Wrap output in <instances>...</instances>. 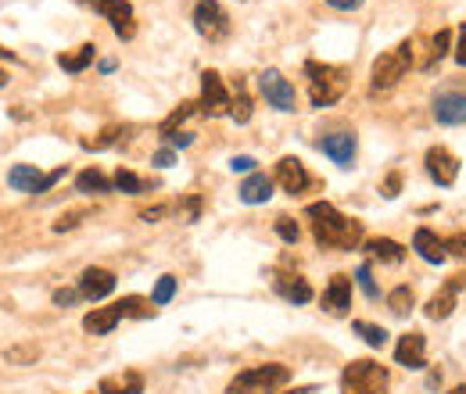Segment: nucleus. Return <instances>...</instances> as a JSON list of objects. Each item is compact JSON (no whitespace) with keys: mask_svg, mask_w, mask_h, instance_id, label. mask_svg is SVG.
Here are the masks:
<instances>
[{"mask_svg":"<svg viewBox=\"0 0 466 394\" xmlns=\"http://www.w3.org/2000/svg\"><path fill=\"white\" fill-rule=\"evenodd\" d=\"M305 219L312 223V237H316L320 248L355 251V248H362V240H366L362 223L341 216L330 201H316V205H309V209H305Z\"/></svg>","mask_w":466,"mask_h":394,"instance_id":"nucleus-1","label":"nucleus"},{"mask_svg":"<svg viewBox=\"0 0 466 394\" xmlns=\"http://www.w3.org/2000/svg\"><path fill=\"white\" fill-rule=\"evenodd\" d=\"M305 75H309V97L312 108H330L334 101H341L348 90V72L341 65H327V61H305Z\"/></svg>","mask_w":466,"mask_h":394,"instance_id":"nucleus-2","label":"nucleus"},{"mask_svg":"<svg viewBox=\"0 0 466 394\" xmlns=\"http://www.w3.org/2000/svg\"><path fill=\"white\" fill-rule=\"evenodd\" d=\"M388 369L373 359H351L341 373V394H388Z\"/></svg>","mask_w":466,"mask_h":394,"instance_id":"nucleus-3","label":"nucleus"},{"mask_svg":"<svg viewBox=\"0 0 466 394\" xmlns=\"http://www.w3.org/2000/svg\"><path fill=\"white\" fill-rule=\"evenodd\" d=\"M291 380V369L280 362H265V366H251L244 373H237L226 387V394H272L276 387H284Z\"/></svg>","mask_w":466,"mask_h":394,"instance_id":"nucleus-4","label":"nucleus"},{"mask_svg":"<svg viewBox=\"0 0 466 394\" xmlns=\"http://www.w3.org/2000/svg\"><path fill=\"white\" fill-rule=\"evenodd\" d=\"M413 65V40L399 43L395 51H384L377 61H373V90H388L395 86Z\"/></svg>","mask_w":466,"mask_h":394,"instance_id":"nucleus-5","label":"nucleus"},{"mask_svg":"<svg viewBox=\"0 0 466 394\" xmlns=\"http://www.w3.org/2000/svg\"><path fill=\"white\" fill-rule=\"evenodd\" d=\"M194 29L209 43H219V40L230 36V15L223 12L219 0H198V4H194Z\"/></svg>","mask_w":466,"mask_h":394,"instance_id":"nucleus-6","label":"nucleus"},{"mask_svg":"<svg viewBox=\"0 0 466 394\" xmlns=\"http://www.w3.org/2000/svg\"><path fill=\"white\" fill-rule=\"evenodd\" d=\"M83 4H86V8H93L98 15H105V19L112 22L115 36L133 40L137 22H133V4H130V0H83Z\"/></svg>","mask_w":466,"mask_h":394,"instance_id":"nucleus-7","label":"nucleus"},{"mask_svg":"<svg viewBox=\"0 0 466 394\" xmlns=\"http://www.w3.org/2000/svg\"><path fill=\"white\" fill-rule=\"evenodd\" d=\"M230 101H233V93L223 86V75L219 72H205L201 75V115L209 119H219V115H230Z\"/></svg>","mask_w":466,"mask_h":394,"instance_id":"nucleus-8","label":"nucleus"},{"mask_svg":"<svg viewBox=\"0 0 466 394\" xmlns=\"http://www.w3.org/2000/svg\"><path fill=\"white\" fill-rule=\"evenodd\" d=\"M258 90H262V97L276 108V112H295V105H298V97H295V86L280 75L276 68H265L262 75H258Z\"/></svg>","mask_w":466,"mask_h":394,"instance_id":"nucleus-9","label":"nucleus"},{"mask_svg":"<svg viewBox=\"0 0 466 394\" xmlns=\"http://www.w3.org/2000/svg\"><path fill=\"white\" fill-rule=\"evenodd\" d=\"M112 290H115V272H108V269H101V265L83 269V276H79V294H83L86 302H101V298H108Z\"/></svg>","mask_w":466,"mask_h":394,"instance_id":"nucleus-10","label":"nucleus"},{"mask_svg":"<svg viewBox=\"0 0 466 394\" xmlns=\"http://www.w3.org/2000/svg\"><path fill=\"white\" fill-rule=\"evenodd\" d=\"M434 119L441 126H462L466 122V93H455V90H441L434 97Z\"/></svg>","mask_w":466,"mask_h":394,"instance_id":"nucleus-11","label":"nucleus"},{"mask_svg":"<svg viewBox=\"0 0 466 394\" xmlns=\"http://www.w3.org/2000/svg\"><path fill=\"white\" fill-rule=\"evenodd\" d=\"M423 165H427V176L438 186H452L455 176H459V162H455V154L448 147H430L427 158H423Z\"/></svg>","mask_w":466,"mask_h":394,"instance_id":"nucleus-12","label":"nucleus"},{"mask_svg":"<svg viewBox=\"0 0 466 394\" xmlns=\"http://www.w3.org/2000/svg\"><path fill=\"white\" fill-rule=\"evenodd\" d=\"M276 183L284 186L288 193H302L309 186V169L302 165V158H280L276 162Z\"/></svg>","mask_w":466,"mask_h":394,"instance_id":"nucleus-13","label":"nucleus"},{"mask_svg":"<svg viewBox=\"0 0 466 394\" xmlns=\"http://www.w3.org/2000/svg\"><path fill=\"white\" fill-rule=\"evenodd\" d=\"M323 309L334 312V316H344V312L351 309V276L337 272V276L330 280V287L323 290Z\"/></svg>","mask_w":466,"mask_h":394,"instance_id":"nucleus-14","label":"nucleus"},{"mask_svg":"<svg viewBox=\"0 0 466 394\" xmlns=\"http://www.w3.org/2000/svg\"><path fill=\"white\" fill-rule=\"evenodd\" d=\"M395 359H399V366H406V369H423V366H427V341H423V334H406V337H399Z\"/></svg>","mask_w":466,"mask_h":394,"instance_id":"nucleus-15","label":"nucleus"},{"mask_svg":"<svg viewBox=\"0 0 466 394\" xmlns=\"http://www.w3.org/2000/svg\"><path fill=\"white\" fill-rule=\"evenodd\" d=\"M413 251H416L423 262H430V265H441V262L448 258L445 240H441L434 230H427V226H420V230L413 233Z\"/></svg>","mask_w":466,"mask_h":394,"instance_id":"nucleus-16","label":"nucleus"},{"mask_svg":"<svg viewBox=\"0 0 466 394\" xmlns=\"http://www.w3.org/2000/svg\"><path fill=\"white\" fill-rule=\"evenodd\" d=\"M320 151L330 162H337V165H351V158H355V137L351 133H330V137L320 140Z\"/></svg>","mask_w":466,"mask_h":394,"instance_id":"nucleus-17","label":"nucleus"},{"mask_svg":"<svg viewBox=\"0 0 466 394\" xmlns=\"http://www.w3.org/2000/svg\"><path fill=\"white\" fill-rule=\"evenodd\" d=\"M241 201L244 205H265L269 197H272V179L265 176V172H251L244 183H241Z\"/></svg>","mask_w":466,"mask_h":394,"instance_id":"nucleus-18","label":"nucleus"},{"mask_svg":"<svg viewBox=\"0 0 466 394\" xmlns=\"http://www.w3.org/2000/svg\"><path fill=\"white\" fill-rule=\"evenodd\" d=\"M276 294L280 298H288L291 305H309L312 302V287H309V280H302V276H276Z\"/></svg>","mask_w":466,"mask_h":394,"instance_id":"nucleus-19","label":"nucleus"},{"mask_svg":"<svg viewBox=\"0 0 466 394\" xmlns=\"http://www.w3.org/2000/svg\"><path fill=\"white\" fill-rule=\"evenodd\" d=\"M362 251H366L369 258H377V262H388V265H399V262L406 258V248H402L399 240H388V237H369V240H362Z\"/></svg>","mask_w":466,"mask_h":394,"instance_id":"nucleus-20","label":"nucleus"},{"mask_svg":"<svg viewBox=\"0 0 466 394\" xmlns=\"http://www.w3.org/2000/svg\"><path fill=\"white\" fill-rule=\"evenodd\" d=\"M119 309L115 305H108V309H93V312H86V319H83V330L86 334H93V337H101V334H112L115 327H119Z\"/></svg>","mask_w":466,"mask_h":394,"instance_id":"nucleus-21","label":"nucleus"},{"mask_svg":"<svg viewBox=\"0 0 466 394\" xmlns=\"http://www.w3.org/2000/svg\"><path fill=\"white\" fill-rule=\"evenodd\" d=\"M98 394H144V376L140 373H119V376H105Z\"/></svg>","mask_w":466,"mask_h":394,"instance_id":"nucleus-22","label":"nucleus"},{"mask_svg":"<svg viewBox=\"0 0 466 394\" xmlns=\"http://www.w3.org/2000/svg\"><path fill=\"white\" fill-rule=\"evenodd\" d=\"M455 294H459V290H452V287L445 283V287L434 294V298L427 302V309H423V312H427V319H434V323H438V319H448V316H452V309H455Z\"/></svg>","mask_w":466,"mask_h":394,"instance_id":"nucleus-23","label":"nucleus"},{"mask_svg":"<svg viewBox=\"0 0 466 394\" xmlns=\"http://www.w3.org/2000/svg\"><path fill=\"white\" fill-rule=\"evenodd\" d=\"M40 169L36 165H15L12 172H8V186L12 190H22V193H36V186H40Z\"/></svg>","mask_w":466,"mask_h":394,"instance_id":"nucleus-24","label":"nucleus"},{"mask_svg":"<svg viewBox=\"0 0 466 394\" xmlns=\"http://www.w3.org/2000/svg\"><path fill=\"white\" fill-rule=\"evenodd\" d=\"M115 183L105 176V172H98V169H86V172H79L75 176V190L79 193H108Z\"/></svg>","mask_w":466,"mask_h":394,"instance_id":"nucleus-25","label":"nucleus"},{"mask_svg":"<svg viewBox=\"0 0 466 394\" xmlns=\"http://www.w3.org/2000/svg\"><path fill=\"white\" fill-rule=\"evenodd\" d=\"M93 54H98V47H93V43H83V47H75L72 54H58V65H61L65 72H83V68L93 61Z\"/></svg>","mask_w":466,"mask_h":394,"instance_id":"nucleus-26","label":"nucleus"},{"mask_svg":"<svg viewBox=\"0 0 466 394\" xmlns=\"http://www.w3.org/2000/svg\"><path fill=\"white\" fill-rule=\"evenodd\" d=\"M154 302H147V298H137V294H130V298H122V302H115V309H119V316L126 319V316H133V319H147V316H154V309H151Z\"/></svg>","mask_w":466,"mask_h":394,"instance_id":"nucleus-27","label":"nucleus"},{"mask_svg":"<svg viewBox=\"0 0 466 394\" xmlns=\"http://www.w3.org/2000/svg\"><path fill=\"white\" fill-rule=\"evenodd\" d=\"M351 330L369 344V348H384L388 344V330L384 327H377V323H366V319H355L351 323Z\"/></svg>","mask_w":466,"mask_h":394,"instance_id":"nucleus-28","label":"nucleus"},{"mask_svg":"<svg viewBox=\"0 0 466 394\" xmlns=\"http://www.w3.org/2000/svg\"><path fill=\"white\" fill-rule=\"evenodd\" d=\"M413 305H416V294H413V287H406V283L388 294V309H391L395 316H406Z\"/></svg>","mask_w":466,"mask_h":394,"instance_id":"nucleus-29","label":"nucleus"},{"mask_svg":"<svg viewBox=\"0 0 466 394\" xmlns=\"http://www.w3.org/2000/svg\"><path fill=\"white\" fill-rule=\"evenodd\" d=\"M194 108H198L194 101H183V105H179V108H176V112H172V115H169V119H165V122L158 126L162 140H165V137H172V133H176V126H183L186 119H191V115H194Z\"/></svg>","mask_w":466,"mask_h":394,"instance_id":"nucleus-30","label":"nucleus"},{"mask_svg":"<svg viewBox=\"0 0 466 394\" xmlns=\"http://www.w3.org/2000/svg\"><path fill=\"white\" fill-rule=\"evenodd\" d=\"M230 119H233V122H241V126L251 119V97L244 93V86H241V83H237L233 101H230Z\"/></svg>","mask_w":466,"mask_h":394,"instance_id":"nucleus-31","label":"nucleus"},{"mask_svg":"<svg viewBox=\"0 0 466 394\" xmlns=\"http://www.w3.org/2000/svg\"><path fill=\"white\" fill-rule=\"evenodd\" d=\"M448 51H452V33H448V29H441V33L430 40V58H427V65H423V68H434V65H438Z\"/></svg>","mask_w":466,"mask_h":394,"instance_id":"nucleus-32","label":"nucleus"},{"mask_svg":"<svg viewBox=\"0 0 466 394\" xmlns=\"http://www.w3.org/2000/svg\"><path fill=\"white\" fill-rule=\"evenodd\" d=\"M176 283H179L176 276H162V280L154 283V290H151V302H154V305H169L172 294H176Z\"/></svg>","mask_w":466,"mask_h":394,"instance_id":"nucleus-33","label":"nucleus"},{"mask_svg":"<svg viewBox=\"0 0 466 394\" xmlns=\"http://www.w3.org/2000/svg\"><path fill=\"white\" fill-rule=\"evenodd\" d=\"M355 280H359V287H362V294H366L369 302H377V298H381L377 283H373V269H369V262H362V265L355 269Z\"/></svg>","mask_w":466,"mask_h":394,"instance_id":"nucleus-34","label":"nucleus"},{"mask_svg":"<svg viewBox=\"0 0 466 394\" xmlns=\"http://www.w3.org/2000/svg\"><path fill=\"white\" fill-rule=\"evenodd\" d=\"M112 183H115V186H119V190H122V193H140V190H147V183H144V179H140V176H133V172H130V169H119V172H115V179H112Z\"/></svg>","mask_w":466,"mask_h":394,"instance_id":"nucleus-35","label":"nucleus"},{"mask_svg":"<svg viewBox=\"0 0 466 394\" xmlns=\"http://www.w3.org/2000/svg\"><path fill=\"white\" fill-rule=\"evenodd\" d=\"M276 233H280V240H284V244H298V237H302L298 223L288 219V216H280V219H276Z\"/></svg>","mask_w":466,"mask_h":394,"instance_id":"nucleus-36","label":"nucleus"},{"mask_svg":"<svg viewBox=\"0 0 466 394\" xmlns=\"http://www.w3.org/2000/svg\"><path fill=\"white\" fill-rule=\"evenodd\" d=\"M115 133H119V126H108V130H105L98 140H83V147H86V151H101V147H112V144H115Z\"/></svg>","mask_w":466,"mask_h":394,"instance_id":"nucleus-37","label":"nucleus"},{"mask_svg":"<svg viewBox=\"0 0 466 394\" xmlns=\"http://www.w3.org/2000/svg\"><path fill=\"white\" fill-rule=\"evenodd\" d=\"M36 355H40L36 344H19V348L8 351V362H29V359H36Z\"/></svg>","mask_w":466,"mask_h":394,"instance_id":"nucleus-38","label":"nucleus"},{"mask_svg":"<svg viewBox=\"0 0 466 394\" xmlns=\"http://www.w3.org/2000/svg\"><path fill=\"white\" fill-rule=\"evenodd\" d=\"M83 216H90V212H86V209H79V212H68V216H61V219L54 223V230H58V233H65V230L79 226V219H83Z\"/></svg>","mask_w":466,"mask_h":394,"instance_id":"nucleus-39","label":"nucleus"},{"mask_svg":"<svg viewBox=\"0 0 466 394\" xmlns=\"http://www.w3.org/2000/svg\"><path fill=\"white\" fill-rule=\"evenodd\" d=\"M255 165H258V162H255L251 154H237V158L230 162V169H233V172H244V176H251V172H255Z\"/></svg>","mask_w":466,"mask_h":394,"instance_id":"nucleus-40","label":"nucleus"},{"mask_svg":"<svg viewBox=\"0 0 466 394\" xmlns=\"http://www.w3.org/2000/svg\"><path fill=\"white\" fill-rule=\"evenodd\" d=\"M445 248H448V255H455V258H466V233H455V237H448V240H445Z\"/></svg>","mask_w":466,"mask_h":394,"instance_id":"nucleus-41","label":"nucleus"},{"mask_svg":"<svg viewBox=\"0 0 466 394\" xmlns=\"http://www.w3.org/2000/svg\"><path fill=\"white\" fill-rule=\"evenodd\" d=\"M79 298H83L79 290H65V287H61V290H54V305H75Z\"/></svg>","mask_w":466,"mask_h":394,"instance_id":"nucleus-42","label":"nucleus"},{"mask_svg":"<svg viewBox=\"0 0 466 394\" xmlns=\"http://www.w3.org/2000/svg\"><path fill=\"white\" fill-rule=\"evenodd\" d=\"M61 176H65V165H61V169H54V172H47V176L40 179V186H36V193H47V190H51V186H54V183H58Z\"/></svg>","mask_w":466,"mask_h":394,"instance_id":"nucleus-43","label":"nucleus"},{"mask_svg":"<svg viewBox=\"0 0 466 394\" xmlns=\"http://www.w3.org/2000/svg\"><path fill=\"white\" fill-rule=\"evenodd\" d=\"M327 4H330L334 12H359L366 0H327Z\"/></svg>","mask_w":466,"mask_h":394,"instance_id":"nucleus-44","label":"nucleus"},{"mask_svg":"<svg viewBox=\"0 0 466 394\" xmlns=\"http://www.w3.org/2000/svg\"><path fill=\"white\" fill-rule=\"evenodd\" d=\"M455 61L466 68V26L459 29V40H455Z\"/></svg>","mask_w":466,"mask_h":394,"instance_id":"nucleus-45","label":"nucleus"},{"mask_svg":"<svg viewBox=\"0 0 466 394\" xmlns=\"http://www.w3.org/2000/svg\"><path fill=\"white\" fill-rule=\"evenodd\" d=\"M399 190H402V176H399V172H391V176H388V183H384V193H388V197H399Z\"/></svg>","mask_w":466,"mask_h":394,"instance_id":"nucleus-46","label":"nucleus"},{"mask_svg":"<svg viewBox=\"0 0 466 394\" xmlns=\"http://www.w3.org/2000/svg\"><path fill=\"white\" fill-rule=\"evenodd\" d=\"M165 140H169L172 147H191V144H194V137H191V133H172V137H165Z\"/></svg>","mask_w":466,"mask_h":394,"instance_id":"nucleus-47","label":"nucleus"},{"mask_svg":"<svg viewBox=\"0 0 466 394\" xmlns=\"http://www.w3.org/2000/svg\"><path fill=\"white\" fill-rule=\"evenodd\" d=\"M172 162H176V154H172V151H169V147H165V151H158V154H154V165H158V169H169V165H172Z\"/></svg>","mask_w":466,"mask_h":394,"instance_id":"nucleus-48","label":"nucleus"},{"mask_svg":"<svg viewBox=\"0 0 466 394\" xmlns=\"http://www.w3.org/2000/svg\"><path fill=\"white\" fill-rule=\"evenodd\" d=\"M165 212H169V209H147V212H140V219H144V223H154V219H162Z\"/></svg>","mask_w":466,"mask_h":394,"instance_id":"nucleus-49","label":"nucleus"},{"mask_svg":"<svg viewBox=\"0 0 466 394\" xmlns=\"http://www.w3.org/2000/svg\"><path fill=\"white\" fill-rule=\"evenodd\" d=\"M288 394H320V387L309 383V387H295V390H288Z\"/></svg>","mask_w":466,"mask_h":394,"instance_id":"nucleus-50","label":"nucleus"},{"mask_svg":"<svg viewBox=\"0 0 466 394\" xmlns=\"http://www.w3.org/2000/svg\"><path fill=\"white\" fill-rule=\"evenodd\" d=\"M448 394H466V387H455V390H448Z\"/></svg>","mask_w":466,"mask_h":394,"instance_id":"nucleus-51","label":"nucleus"},{"mask_svg":"<svg viewBox=\"0 0 466 394\" xmlns=\"http://www.w3.org/2000/svg\"><path fill=\"white\" fill-rule=\"evenodd\" d=\"M4 83H8V75H4V72H0V86H4Z\"/></svg>","mask_w":466,"mask_h":394,"instance_id":"nucleus-52","label":"nucleus"},{"mask_svg":"<svg viewBox=\"0 0 466 394\" xmlns=\"http://www.w3.org/2000/svg\"><path fill=\"white\" fill-rule=\"evenodd\" d=\"M0 58H8V51H0Z\"/></svg>","mask_w":466,"mask_h":394,"instance_id":"nucleus-53","label":"nucleus"}]
</instances>
